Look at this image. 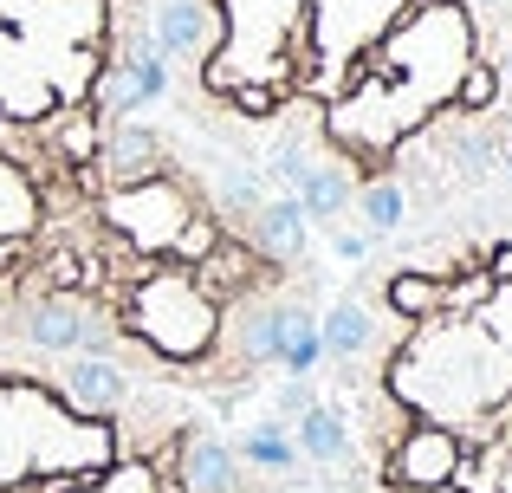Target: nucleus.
<instances>
[{
    "label": "nucleus",
    "mask_w": 512,
    "mask_h": 493,
    "mask_svg": "<svg viewBox=\"0 0 512 493\" xmlns=\"http://www.w3.org/2000/svg\"><path fill=\"white\" fill-rule=\"evenodd\" d=\"M98 130H104L98 111H72V117L59 124V150L72 156V163H91V156H98Z\"/></svg>",
    "instance_id": "25"
},
{
    "label": "nucleus",
    "mask_w": 512,
    "mask_h": 493,
    "mask_svg": "<svg viewBox=\"0 0 512 493\" xmlns=\"http://www.w3.org/2000/svg\"><path fill=\"white\" fill-rule=\"evenodd\" d=\"M474 7H512V0H474Z\"/></svg>",
    "instance_id": "31"
},
{
    "label": "nucleus",
    "mask_w": 512,
    "mask_h": 493,
    "mask_svg": "<svg viewBox=\"0 0 512 493\" xmlns=\"http://www.w3.org/2000/svg\"><path fill=\"white\" fill-rule=\"evenodd\" d=\"M292 448L331 468V461L350 455V422L331 403H305V409H292Z\"/></svg>",
    "instance_id": "13"
},
{
    "label": "nucleus",
    "mask_w": 512,
    "mask_h": 493,
    "mask_svg": "<svg viewBox=\"0 0 512 493\" xmlns=\"http://www.w3.org/2000/svg\"><path fill=\"white\" fill-rule=\"evenodd\" d=\"M461 468H467L461 429H448V422H435V416L409 422L402 442L389 448V487H402V493H448L461 481Z\"/></svg>",
    "instance_id": "4"
},
{
    "label": "nucleus",
    "mask_w": 512,
    "mask_h": 493,
    "mask_svg": "<svg viewBox=\"0 0 512 493\" xmlns=\"http://www.w3.org/2000/svg\"><path fill=\"white\" fill-rule=\"evenodd\" d=\"M188 273H195V286L208 292L214 305H227V299H240V292L253 286V279H279L273 266H260V253H253L247 241H240V234H221V241H214L208 253H201L195 266H188Z\"/></svg>",
    "instance_id": "9"
},
{
    "label": "nucleus",
    "mask_w": 512,
    "mask_h": 493,
    "mask_svg": "<svg viewBox=\"0 0 512 493\" xmlns=\"http://www.w3.org/2000/svg\"><path fill=\"white\" fill-rule=\"evenodd\" d=\"M234 351L247 357V370L253 364H273V351H279V299L240 305V318H234Z\"/></svg>",
    "instance_id": "17"
},
{
    "label": "nucleus",
    "mask_w": 512,
    "mask_h": 493,
    "mask_svg": "<svg viewBox=\"0 0 512 493\" xmlns=\"http://www.w3.org/2000/svg\"><path fill=\"white\" fill-rule=\"evenodd\" d=\"M130 325L156 357H201L221 331V305L195 286L188 266H156L143 273V286L130 292Z\"/></svg>",
    "instance_id": "1"
},
{
    "label": "nucleus",
    "mask_w": 512,
    "mask_h": 493,
    "mask_svg": "<svg viewBox=\"0 0 512 493\" xmlns=\"http://www.w3.org/2000/svg\"><path fill=\"white\" fill-rule=\"evenodd\" d=\"M240 234H247L253 253H273V260H305V247H312V221L299 215L292 195H266Z\"/></svg>",
    "instance_id": "11"
},
{
    "label": "nucleus",
    "mask_w": 512,
    "mask_h": 493,
    "mask_svg": "<svg viewBox=\"0 0 512 493\" xmlns=\"http://www.w3.org/2000/svg\"><path fill=\"white\" fill-rule=\"evenodd\" d=\"M20 338L33 344V351H65V357L72 351H104L98 344V312H91L85 299H59V292H26Z\"/></svg>",
    "instance_id": "5"
},
{
    "label": "nucleus",
    "mask_w": 512,
    "mask_h": 493,
    "mask_svg": "<svg viewBox=\"0 0 512 493\" xmlns=\"http://www.w3.org/2000/svg\"><path fill=\"white\" fill-rule=\"evenodd\" d=\"M383 59L402 72V85H409L415 98H448L454 78H461V65L474 59V26H467V13L448 7V0L415 7L409 20L396 26V39H389Z\"/></svg>",
    "instance_id": "2"
},
{
    "label": "nucleus",
    "mask_w": 512,
    "mask_h": 493,
    "mask_svg": "<svg viewBox=\"0 0 512 493\" xmlns=\"http://www.w3.org/2000/svg\"><path fill=\"white\" fill-rule=\"evenodd\" d=\"M221 234H227V228H221V215H214V208H201V202H195V215L182 221V234H175L169 260H175V266H195L201 253H208L214 241H221Z\"/></svg>",
    "instance_id": "23"
},
{
    "label": "nucleus",
    "mask_w": 512,
    "mask_h": 493,
    "mask_svg": "<svg viewBox=\"0 0 512 493\" xmlns=\"http://www.w3.org/2000/svg\"><path fill=\"white\" fill-rule=\"evenodd\" d=\"M214 202L227 208V221H234V228H247L253 208L266 202V176H260V169H221V182H214Z\"/></svg>",
    "instance_id": "19"
},
{
    "label": "nucleus",
    "mask_w": 512,
    "mask_h": 493,
    "mask_svg": "<svg viewBox=\"0 0 512 493\" xmlns=\"http://www.w3.org/2000/svg\"><path fill=\"white\" fill-rule=\"evenodd\" d=\"M370 241H376V234H331V253H338L344 266H363V260H370Z\"/></svg>",
    "instance_id": "28"
},
{
    "label": "nucleus",
    "mask_w": 512,
    "mask_h": 493,
    "mask_svg": "<svg viewBox=\"0 0 512 493\" xmlns=\"http://www.w3.org/2000/svg\"><path fill=\"white\" fill-rule=\"evenodd\" d=\"M480 318H487V325L500 331V344L512 351V286H493V299L480 305Z\"/></svg>",
    "instance_id": "27"
},
{
    "label": "nucleus",
    "mask_w": 512,
    "mask_h": 493,
    "mask_svg": "<svg viewBox=\"0 0 512 493\" xmlns=\"http://www.w3.org/2000/svg\"><path fill=\"white\" fill-rule=\"evenodd\" d=\"M98 163H104V176H111V189H130V182L169 176L163 130L137 124V117H111V124L98 130Z\"/></svg>",
    "instance_id": "7"
},
{
    "label": "nucleus",
    "mask_w": 512,
    "mask_h": 493,
    "mask_svg": "<svg viewBox=\"0 0 512 493\" xmlns=\"http://www.w3.org/2000/svg\"><path fill=\"white\" fill-rule=\"evenodd\" d=\"M383 299H389V312H396V318L428 325V318H441V279L415 273V266H396V273H389V286H383Z\"/></svg>",
    "instance_id": "16"
},
{
    "label": "nucleus",
    "mask_w": 512,
    "mask_h": 493,
    "mask_svg": "<svg viewBox=\"0 0 512 493\" xmlns=\"http://www.w3.org/2000/svg\"><path fill=\"white\" fill-rule=\"evenodd\" d=\"M247 468H266V474H286L299 468V448H292V429L286 422H260V429H247V442L234 448Z\"/></svg>",
    "instance_id": "18"
},
{
    "label": "nucleus",
    "mask_w": 512,
    "mask_h": 493,
    "mask_svg": "<svg viewBox=\"0 0 512 493\" xmlns=\"http://www.w3.org/2000/svg\"><path fill=\"white\" fill-rule=\"evenodd\" d=\"M188 215H195V195L169 176H150V182H130V189L104 195V221L143 253H169Z\"/></svg>",
    "instance_id": "3"
},
{
    "label": "nucleus",
    "mask_w": 512,
    "mask_h": 493,
    "mask_svg": "<svg viewBox=\"0 0 512 493\" xmlns=\"http://www.w3.org/2000/svg\"><path fill=\"white\" fill-rule=\"evenodd\" d=\"M487 493H512V448H506V455H493V487Z\"/></svg>",
    "instance_id": "30"
},
{
    "label": "nucleus",
    "mask_w": 512,
    "mask_h": 493,
    "mask_svg": "<svg viewBox=\"0 0 512 493\" xmlns=\"http://www.w3.org/2000/svg\"><path fill=\"white\" fill-rule=\"evenodd\" d=\"M59 403L85 422H111L130 403V377L104 351H72V364L59 370Z\"/></svg>",
    "instance_id": "6"
},
{
    "label": "nucleus",
    "mask_w": 512,
    "mask_h": 493,
    "mask_svg": "<svg viewBox=\"0 0 512 493\" xmlns=\"http://www.w3.org/2000/svg\"><path fill=\"white\" fill-rule=\"evenodd\" d=\"M273 364L286 370L292 383H305L318 364H325V344H318V312H305L299 299H279V351Z\"/></svg>",
    "instance_id": "12"
},
{
    "label": "nucleus",
    "mask_w": 512,
    "mask_h": 493,
    "mask_svg": "<svg viewBox=\"0 0 512 493\" xmlns=\"http://www.w3.org/2000/svg\"><path fill=\"white\" fill-rule=\"evenodd\" d=\"M487 279H493V286H512V241H500L487 253Z\"/></svg>",
    "instance_id": "29"
},
{
    "label": "nucleus",
    "mask_w": 512,
    "mask_h": 493,
    "mask_svg": "<svg viewBox=\"0 0 512 493\" xmlns=\"http://www.w3.org/2000/svg\"><path fill=\"white\" fill-rule=\"evenodd\" d=\"M33 221H39V202H33V189H26V176L0 163V241H20Z\"/></svg>",
    "instance_id": "21"
},
{
    "label": "nucleus",
    "mask_w": 512,
    "mask_h": 493,
    "mask_svg": "<svg viewBox=\"0 0 512 493\" xmlns=\"http://www.w3.org/2000/svg\"><path fill=\"white\" fill-rule=\"evenodd\" d=\"M98 493H175V481H163V474H156L150 461H137V455H117L111 468H104Z\"/></svg>",
    "instance_id": "24"
},
{
    "label": "nucleus",
    "mask_w": 512,
    "mask_h": 493,
    "mask_svg": "<svg viewBox=\"0 0 512 493\" xmlns=\"http://www.w3.org/2000/svg\"><path fill=\"white\" fill-rule=\"evenodd\" d=\"M350 169H338V163H312L299 182H292V202H299V215L305 221H338L344 208H350Z\"/></svg>",
    "instance_id": "15"
},
{
    "label": "nucleus",
    "mask_w": 512,
    "mask_h": 493,
    "mask_svg": "<svg viewBox=\"0 0 512 493\" xmlns=\"http://www.w3.org/2000/svg\"><path fill=\"white\" fill-rule=\"evenodd\" d=\"M357 208H363V221H370V234H396L402 215H409V195H402V182L376 176V182L357 189Z\"/></svg>",
    "instance_id": "20"
},
{
    "label": "nucleus",
    "mask_w": 512,
    "mask_h": 493,
    "mask_svg": "<svg viewBox=\"0 0 512 493\" xmlns=\"http://www.w3.org/2000/svg\"><path fill=\"white\" fill-rule=\"evenodd\" d=\"M305 169H312V150H305V143H279V150H273V182H279V195H292V182H299Z\"/></svg>",
    "instance_id": "26"
},
{
    "label": "nucleus",
    "mask_w": 512,
    "mask_h": 493,
    "mask_svg": "<svg viewBox=\"0 0 512 493\" xmlns=\"http://www.w3.org/2000/svg\"><path fill=\"white\" fill-rule=\"evenodd\" d=\"M318 344H325V364L331 357H363L376 344V318H370V305H357V299H338L331 312H318Z\"/></svg>",
    "instance_id": "14"
},
{
    "label": "nucleus",
    "mask_w": 512,
    "mask_h": 493,
    "mask_svg": "<svg viewBox=\"0 0 512 493\" xmlns=\"http://www.w3.org/2000/svg\"><path fill=\"white\" fill-rule=\"evenodd\" d=\"M454 111H467V117H480V111H493V98H500V72H493L487 59H467L461 65V78H454Z\"/></svg>",
    "instance_id": "22"
},
{
    "label": "nucleus",
    "mask_w": 512,
    "mask_h": 493,
    "mask_svg": "<svg viewBox=\"0 0 512 493\" xmlns=\"http://www.w3.org/2000/svg\"><path fill=\"white\" fill-rule=\"evenodd\" d=\"M156 52L163 59H208L214 39H221V13H214V0H163L156 7Z\"/></svg>",
    "instance_id": "8"
},
{
    "label": "nucleus",
    "mask_w": 512,
    "mask_h": 493,
    "mask_svg": "<svg viewBox=\"0 0 512 493\" xmlns=\"http://www.w3.org/2000/svg\"><path fill=\"white\" fill-rule=\"evenodd\" d=\"M175 493H247L240 487V455L221 435H182V448H175Z\"/></svg>",
    "instance_id": "10"
}]
</instances>
